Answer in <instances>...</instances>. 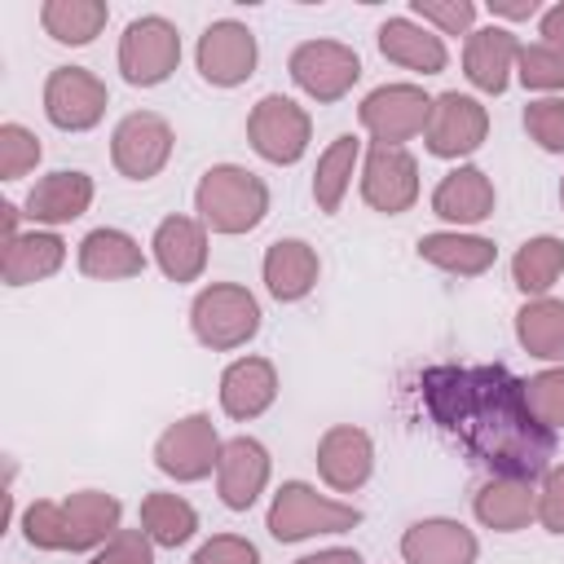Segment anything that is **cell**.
<instances>
[{"label": "cell", "mask_w": 564, "mask_h": 564, "mask_svg": "<svg viewBox=\"0 0 564 564\" xmlns=\"http://www.w3.org/2000/svg\"><path fill=\"white\" fill-rule=\"evenodd\" d=\"M419 397L427 419L489 476L538 480L551 471L555 432L533 414L524 379H516L502 361L427 366L419 375Z\"/></svg>", "instance_id": "6da1fadb"}, {"label": "cell", "mask_w": 564, "mask_h": 564, "mask_svg": "<svg viewBox=\"0 0 564 564\" xmlns=\"http://www.w3.org/2000/svg\"><path fill=\"white\" fill-rule=\"evenodd\" d=\"M119 498L101 489H79L66 502H31L22 516V533L40 551H93L119 533Z\"/></svg>", "instance_id": "7a4b0ae2"}, {"label": "cell", "mask_w": 564, "mask_h": 564, "mask_svg": "<svg viewBox=\"0 0 564 564\" xmlns=\"http://www.w3.org/2000/svg\"><path fill=\"white\" fill-rule=\"evenodd\" d=\"M194 207L212 234H251L269 216V185L238 163H216L198 176Z\"/></svg>", "instance_id": "3957f363"}, {"label": "cell", "mask_w": 564, "mask_h": 564, "mask_svg": "<svg viewBox=\"0 0 564 564\" xmlns=\"http://www.w3.org/2000/svg\"><path fill=\"white\" fill-rule=\"evenodd\" d=\"M189 326H194V339L203 348L229 352V348H242L260 330V304L238 282H212V286H203L194 295Z\"/></svg>", "instance_id": "277c9868"}, {"label": "cell", "mask_w": 564, "mask_h": 564, "mask_svg": "<svg viewBox=\"0 0 564 564\" xmlns=\"http://www.w3.org/2000/svg\"><path fill=\"white\" fill-rule=\"evenodd\" d=\"M357 524L361 511L352 502H335L304 480H286L269 502V533L278 542H300L313 533H348Z\"/></svg>", "instance_id": "5b68a950"}, {"label": "cell", "mask_w": 564, "mask_h": 564, "mask_svg": "<svg viewBox=\"0 0 564 564\" xmlns=\"http://www.w3.org/2000/svg\"><path fill=\"white\" fill-rule=\"evenodd\" d=\"M176 62H181V31L159 13L132 18L128 31L119 35V70L137 88L163 84L176 70Z\"/></svg>", "instance_id": "8992f818"}, {"label": "cell", "mask_w": 564, "mask_h": 564, "mask_svg": "<svg viewBox=\"0 0 564 564\" xmlns=\"http://www.w3.org/2000/svg\"><path fill=\"white\" fill-rule=\"evenodd\" d=\"M247 137H251V150L269 163H300L304 150H308V137H313V119L304 106H295L291 97L282 93H269L251 106L247 115Z\"/></svg>", "instance_id": "52a82bcc"}, {"label": "cell", "mask_w": 564, "mask_h": 564, "mask_svg": "<svg viewBox=\"0 0 564 564\" xmlns=\"http://www.w3.org/2000/svg\"><path fill=\"white\" fill-rule=\"evenodd\" d=\"M110 106L106 84L88 66H53L44 79V115L62 132H88Z\"/></svg>", "instance_id": "ba28073f"}, {"label": "cell", "mask_w": 564, "mask_h": 564, "mask_svg": "<svg viewBox=\"0 0 564 564\" xmlns=\"http://www.w3.org/2000/svg\"><path fill=\"white\" fill-rule=\"evenodd\" d=\"M172 123L154 110H132L115 123V137H110V159L115 167L128 176V181H150L167 167L172 159Z\"/></svg>", "instance_id": "9c48e42d"}, {"label": "cell", "mask_w": 564, "mask_h": 564, "mask_svg": "<svg viewBox=\"0 0 564 564\" xmlns=\"http://www.w3.org/2000/svg\"><path fill=\"white\" fill-rule=\"evenodd\" d=\"M286 70L313 101H339L361 79V57L339 40H304L291 48Z\"/></svg>", "instance_id": "30bf717a"}, {"label": "cell", "mask_w": 564, "mask_h": 564, "mask_svg": "<svg viewBox=\"0 0 564 564\" xmlns=\"http://www.w3.org/2000/svg\"><path fill=\"white\" fill-rule=\"evenodd\" d=\"M220 463V436L207 414H185L154 441V467L172 480H203Z\"/></svg>", "instance_id": "8fae6325"}, {"label": "cell", "mask_w": 564, "mask_h": 564, "mask_svg": "<svg viewBox=\"0 0 564 564\" xmlns=\"http://www.w3.org/2000/svg\"><path fill=\"white\" fill-rule=\"evenodd\" d=\"M361 198L383 212V216H401L414 207L419 198V163L405 145H370L366 163H361Z\"/></svg>", "instance_id": "7c38bea8"}, {"label": "cell", "mask_w": 564, "mask_h": 564, "mask_svg": "<svg viewBox=\"0 0 564 564\" xmlns=\"http://www.w3.org/2000/svg\"><path fill=\"white\" fill-rule=\"evenodd\" d=\"M357 115H361V128L379 145H401V141H410L414 132L427 128L432 97L423 88H414V84H383V88L366 93Z\"/></svg>", "instance_id": "4fadbf2b"}, {"label": "cell", "mask_w": 564, "mask_h": 564, "mask_svg": "<svg viewBox=\"0 0 564 564\" xmlns=\"http://www.w3.org/2000/svg\"><path fill=\"white\" fill-rule=\"evenodd\" d=\"M489 137V115L476 97L467 93H441L432 101V115H427V128H423V141L436 159H463L471 150H480V141Z\"/></svg>", "instance_id": "5bb4252c"}, {"label": "cell", "mask_w": 564, "mask_h": 564, "mask_svg": "<svg viewBox=\"0 0 564 564\" xmlns=\"http://www.w3.org/2000/svg\"><path fill=\"white\" fill-rule=\"evenodd\" d=\"M194 57H198V75H203L207 84L234 88V84H242V79L256 75L260 48H256L251 26H242V22H234V18H220V22H212V26L198 35V53H194Z\"/></svg>", "instance_id": "9a60e30c"}, {"label": "cell", "mask_w": 564, "mask_h": 564, "mask_svg": "<svg viewBox=\"0 0 564 564\" xmlns=\"http://www.w3.org/2000/svg\"><path fill=\"white\" fill-rule=\"evenodd\" d=\"M269 485V449L256 436H234L220 445L216 463V489L229 511H247Z\"/></svg>", "instance_id": "2e32d148"}, {"label": "cell", "mask_w": 564, "mask_h": 564, "mask_svg": "<svg viewBox=\"0 0 564 564\" xmlns=\"http://www.w3.org/2000/svg\"><path fill=\"white\" fill-rule=\"evenodd\" d=\"M317 471L339 494L361 489L370 480V471H375V445H370V436L361 427H352V423H335L317 441Z\"/></svg>", "instance_id": "e0dca14e"}, {"label": "cell", "mask_w": 564, "mask_h": 564, "mask_svg": "<svg viewBox=\"0 0 564 564\" xmlns=\"http://www.w3.org/2000/svg\"><path fill=\"white\" fill-rule=\"evenodd\" d=\"M480 542L458 520H419L401 533V560L405 564H476Z\"/></svg>", "instance_id": "ac0fdd59"}, {"label": "cell", "mask_w": 564, "mask_h": 564, "mask_svg": "<svg viewBox=\"0 0 564 564\" xmlns=\"http://www.w3.org/2000/svg\"><path fill=\"white\" fill-rule=\"evenodd\" d=\"M278 397V370L269 357H238L220 375V410L229 419H256Z\"/></svg>", "instance_id": "d6986e66"}, {"label": "cell", "mask_w": 564, "mask_h": 564, "mask_svg": "<svg viewBox=\"0 0 564 564\" xmlns=\"http://www.w3.org/2000/svg\"><path fill=\"white\" fill-rule=\"evenodd\" d=\"M150 247L172 282H194L207 269V229L194 216H163Z\"/></svg>", "instance_id": "ffe728a7"}, {"label": "cell", "mask_w": 564, "mask_h": 564, "mask_svg": "<svg viewBox=\"0 0 564 564\" xmlns=\"http://www.w3.org/2000/svg\"><path fill=\"white\" fill-rule=\"evenodd\" d=\"M379 53L405 70H419V75H441L449 62L445 40L427 26H419L414 18H388L379 26Z\"/></svg>", "instance_id": "44dd1931"}, {"label": "cell", "mask_w": 564, "mask_h": 564, "mask_svg": "<svg viewBox=\"0 0 564 564\" xmlns=\"http://www.w3.org/2000/svg\"><path fill=\"white\" fill-rule=\"evenodd\" d=\"M520 57V40L507 26H480L467 35L463 48V70L480 93H502L511 79V66Z\"/></svg>", "instance_id": "7402d4cb"}, {"label": "cell", "mask_w": 564, "mask_h": 564, "mask_svg": "<svg viewBox=\"0 0 564 564\" xmlns=\"http://www.w3.org/2000/svg\"><path fill=\"white\" fill-rule=\"evenodd\" d=\"M317 273H322V260L304 238H278L264 251V286L282 304L304 300L317 286Z\"/></svg>", "instance_id": "603a6c76"}, {"label": "cell", "mask_w": 564, "mask_h": 564, "mask_svg": "<svg viewBox=\"0 0 564 564\" xmlns=\"http://www.w3.org/2000/svg\"><path fill=\"white\" fill-rule=\"evenodd\" d=\"M471 511L485 529H498V533H516L524 529L533 516H538V489L533 480H511V476H494L476 489L471 498Z\"/></svg>", "instance_id": "cb8c5ba5"}, {"label": "cell", "mask_w": 564, "mask_h": 564, "mask_svg": "<svg viewBox=\"0 0 564 564\" xmlns=\"http://www.w3.org/2000/svg\"><path fill=\"white\" fill-rule=\"evenodd\" d=\"M93 203V176L88 172H48L44 181H35V189L26 194V216L35 225H66L75 216H84Z\"/></svg>", "instance_id": "d4e9b609"}, {"label": "cell", "mask_w": 564, "mask_h": 564, "mask_svg": "<svg viewBox=\"0 0 564 564\" xmlns=\"http://www.w3.org/2000/svg\"><path fill=\"white\" fill-rule=\"evenodd\" d=\"M432 212L449 225H476L494 216V181L480 167H454L432 189Z\"/></svg>", "instance_id": "484cf974"}, {"label": "cell", "mask_w": 564, "mask_h": 564, "mask_svg": "<svg viewBox=\"0 0 564 564\" xmlns=\"http://www.w3.org/2000/svg\"><path fill=\"white\" fill-rule=\"evenodd\" d=\"M79 269L88 278H101V282L141 278L145 273V251H141V242L132 234L101 225V229L84 234V242H79Z\"/></svg>", "instance_id": "4316f807"}, {"label": "cell", "mask_w": 564, "mask_h": 564, "mask_svg": "<svg viewBox=\"0 0 564 564\" xmlns=\"http://www.w3.org/2000/svg\"><path fill=\"white\" fill-rule=\"evenodd\" d=\"M66 260V242L48 229H31V234H18L13 242H4L0 251V278L9 286H26V282H40V278H53Z\"/></svg>", "instance_id": "83f0119b"}, {"label": "cell", "mask_w": 564, "mask_h": 564, "mask_svg": "<svg viewBox=\"0 0 564 564\" xmlns=\"http://www.w3.org/2000/svg\"><path fill=\"white\" fill-rule=\"evenodd\" d=\"M419 256L445 273H458V278H476L485 273L494 260H498V247L489 238H476V234H423L419 238Z\"/></svg>", "instance_id": "f1b7e54d"}, {"label": "cell", "mask_w": 564, "mask_h": 564, "mask_svg": "<svg viewBox=\"0 0 564 564\" xmlns=\"http://www.w3.org/2000/svg\"><path fill=\"white\" fill-rule=\"evenodd\" d=\"M516 339L542 361H564V300L538 295L516 313Z\"/></svg>", "instance_id": "f546056e"}, {"label": "cell", "mask_w": 564, "mask_h": 564, "mask_svg": "<svg viewBox=\"0 0 564 564\" xmlns=\"http://www.w3.org/2000/svg\"><path fill=\"white\" fill-rule=\"evenodd\" d=\"M357 159H361V141H357L352 132L335 137V141L322 150L317 172H313V203H317L326 216H335V212H339V203H344V194H348V181H352Z\"/></svg>", "instance_id": "4dcf8cb0"}, {"label": "cell", "mask_w": 564, "mask_h": 564, "mask_svg": "<svg viewBox=\"0 0 564 564\" xmlns=\"http://www.w3.org/2000/svg\"><path fill=\"white\" fill-rule=\"evenodd\" d=\"M106 18H110L106 0H48L40 9V26L57 44H93L101 35Z\"/></svg>", "instance_id": "1f68e13d"}, {"label": "cell", "mask_w": 564, "mask_h": 564, "mask_svg": "<svg viewBox=\"0 0 564 564\" xmlns=\"http://www.w3.org/2000/svg\"><path fill=\"white\" fill-rule=\"evenodd\" d=\"M141 529H145L159 546H181V542L194 538L198 511H194L181 494H145V498H141Z\"/></svg>", "instance_id": "d6a6232c"}, {"label": "cell", "mask_w": 564, "mask_h": 564, "mask_svg": "<svg viewBox=\"0 0 564 564\" xmlns=\"http://www.w3.org/2000/svg\"><path fill=\"white\" fill-rule=\"evenodd\" d=\"M564 273V242L542 234V238H529L516 256H511V278L524 295H542L555 286V278Z\"/></svg>", "instance_id": "836d02e7"}, {"label": "cell", "mask_w": 564, "mask_h": 564, "mask_svg": "<svg viewBox=\"0 0 564 564\" xmlns=\"http://www.w3.org/2000/svg\"><path fill=\"white\" fill-rule=\"evenodd\" d=\"M40 163V137L22 123H0V176L18 181Z\"/></svg>", "instance_id": "e575fe53"}, {"label": "cell", "mask_w": 564, "mask_h": 564, "mask_svg": "<svg viewBox=\"0 0 564 564\" xmlns=\"http://www.w3.org/2000/svg\"><path fill=\"white\" fill-rule=\"evenodd\" d=\"M524 397H529L533 414H538L551 432L564 427V366H555V370H538L533 379H524Z\"/></svg>", "instance_id": "d590c367"}, {"label": "cell", "mask_w": 564, "mask_h": 564, "mask_svg": "<svg viewBox=\"0 0 564 564\" xmlns=\"http://www.w3.org/2000/svg\"><path fill=\"white\" fill-rule=\"evenodd\" d=\"M524 132H529L542 150L564 154V97L529 101V106H524Z\"/></svg>", "instance_id": "8d00e7d4"}, {"label": "cell", "mask_w": 564, "mask_h": 564, "mask_svg": "<svg viewBox=\"0 0 564 564\" xmlns=\"http://www.w3.org/2000/svg\"><path fill=\"white\" fill-rule=\"evenodd\" d=\"M524 88H564V53L551 44H529L516 57Z\"/></svg>", "instance_id": "74e56055"}, {"label": "cell", "mask_w": 564, "mask_h": 564, "mask_svg": "<svg viewBox=\"0 0 564 564\" xmlns=\"http://www.w3.org/2000/svg\"><path fill=\"white\" fill-rule=\"evenodd\" d=\"M414 18L432 22L441 35H458V31H471L476 22V4L471 0H410Z\"/></svg>", "instance_id": "f35d334b"}, {"label": "cell", "mask_w": 564, "mask_h": 564, "mask_svg": "<svg viewBox=\"0 0 564 564\" xmlns=\"http://www.w3.org/2000/svg\"><path fill=\"white\" fill-rule=\"evenodd\" d=\"M93 564H154V538L145 529H119L93 555Z\"/></svg>", "instance_id": "ab89813d"}, {"label": "cell", "mask_w": 564, "mask_h": 564, "mask_svg": "<svg viewBox=\"0 0 564 564\" xmlns=\"http://www.w3.org/2000/svg\"><path fill=\"white\" fill-rule=\"evenodd\" d=\"M189 564H260V551H256V542H247L238 533H216L194 551Z\"/></svg>", "instance_id": "60d3db41"}, {"label": "cell", "mask_w": 564, "mask_h": 564, "mask_svg": "<svg viewBox=\"0 0 564 564\" xmlns=\"http://www.w3.org/2000/svg\"><path fill=\"white\" fill-rule=\"evenodd\" d=\"M538 520H542L551 533H564V463L542 476V489H538Z\"/></svg>", "instance_id": "b9f144b4"}, {"label": "cell", "mask_w": 564, "mask_h": 564, "mask_svg": "<svg viewBox=\"0 0 564 564\" xmlns=\"http://www.w3.org/2000/svg\"><path fill=\"white\" fill-rule=\"evenodd\" d=\"M542 44H551V48L564 53V0L542 13Z\"/></svg>", "instance_id": "7bdbcfd3"}, {"label": "cell", "mask_w": 564, "mask_h": 564, "mask_svg": "<svg viewBox=\"0 0 564 564\" xmlns=\"http://www.w3.org/2000/svg\"><path fill=\"white\" fill-rule=\"evenodd\" d=\"M489 13H498V18H533L538 0H489Z\"/></svg>", "instance_id": "ee69618b"}, {"label": "cell", "mask_w": 564, "mask_h": 564, "mask_svg": "<svg viewBox=\"0 0 564 564\" xmlns=\"http://www.w3.org/2000/svg\"><path fill=\"white\" fill-rule=\"evenodd\" d=\"M295 564H361V555H357V551H348V546H330V551L304 555V560H295Z\"/></svg>", "instance_id": "f6af8a7d"}, {"label": "cell", "mask_w": 564, "mask_h": 564, "mask_svg": "<svg viewBox=\"0 0 564 564\" xmlns=\"http://www.w3.org/2000/svg\"><path fill=\"white\" fill-rule=\"evenodd\" d=\"M0 229H4V242H13V238H18V207H13V203H4V207H0Z\"/></svg>", "instance_id": "bcb514c9"}, {"label": "cell", "mask_w": 564, "mask_h": 564, "mask_svg": "<svg viewBox=\"0 0 564 564\" xmlns=\"http://www.w3.org/2000/svg\"><path fill=\"white\" fill-rule=\"evenodd\" d=\"M560 203H564V181H560Z\"/></svg>", "instance_id": "7dc6e473"}]
</instances>
